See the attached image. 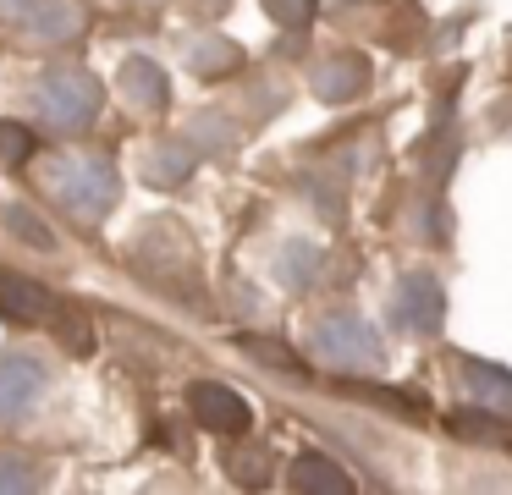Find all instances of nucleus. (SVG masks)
I'll use <instances>...</instances> for the list:
<instances>
[{
    "mask_svg": "<svg viewBox=\"0 0 512 495\" xmlns=\"http://www.w3.org/2000/svg\"><path fill=\"white\" fill-rule=\"evenodd\" d=\"M39 187H45L50 204H61L83 226L105 220L116 209V198H122V176H116V165L105 154H56L45 165V176H39Z\"/></svg>",
    "mask_w": 512,
    "mask_h": 495,
    "instance_id": "nucleus-1",
    "label": "nucleus"
},
{
    "mask_svg": "<svg viewBox=\"0 0 512 495\" xmlns=\"http://www.w3.org/2000/svg\"><path fill=\"white\" fill-rule=\"evenodd\" d=\"M100 77L94 72H78V66H56V72H45L34 83V110L39 121H45L50 132H61V138H72V132H89L94 121H100Z\"/></svg>",
    "mask_w": 512,
    "mask_h": 495,
    "instance_id": "nucleus-2",
    "label": "nucleus"
},
{
    "mask_svg": "<svg viewBox=\"0 0 512 495\" xmlns=\"http://www.w3.org/2000/svg\"><path fill=\"white\" fill-rule=\"evenodd\" d=\"M309 347H314V358H325L331 369H380V363H386V347H380L375 325H369L364 314H353V308L325 314L320 325H314Z\"/></svg>",
    "mask_w": 512,
    "mask_h": 495,
    "instance_id": "nucleus-3",
    "label": "nucleus"
},
{
    "mask_svg": "<svg viewBox=\"0 0 512 495\" xmlns=\"http://www.w3.org/2000/svg\"><path fill=\"white\" fill-rule=\"evenodd\" d=\"M45 396V363L34 352H0V424H23Z\"/></svg>",
    "mask_w": 512,
    "mask_h": 495,
    "instance_id": "nucleus-4",
    "label": "nucleus"
},
{
    "mask_svg": "<svg viewBox=\"0 0 512 495\" xmlns=\"http://www.w3.org/2000/svg\"><path fill=\"white\" fill-rule=\"evenodd\" d=\"M391 319L408 336H435L446 325V292L435 275H402L397 297H391Z\"/></svg>",
    "mask_w": 512,
    "mask_h": 495,
    "instance_id": "nucleus-5",
    "label": "nucleus"
},
{
    "mask_svg": "<svg viewBox=\"0 0 512 495\" xmlns=\"http://www.w3.org/2000/svg\"><path fill=\"white\" fill-rule=\"evenodd\" d=\"M188 413L199 418L210 435H248V424H254V407H248V396H237L232 385H221V380L188 385Z\"/></svg>",
    "mask_w": 512,
    "mask_h": 495,
    "instance_id": "nucleus-6",
    "label": "nucleus"
},
{
    "mask_svg": "<svg viewBox=\"0 0 512 495\" xmlns=\"http://www.w3.org/2000/svg\"><path fill=\"white\" fill-rule=\"evenodd\" d=\"M116 94H122L133 110H166L171 105L166 66H155L149 55H127L122 72H116Z\"/></svg>",
    "mask_w": 512,
    "mask_h": 495,
    "instance_id": "nucleus-7",
    "label": "nucleus"
},
{
    "mask_svg": "<svg viewBox=\"0 0 512 495\" xmlns=\"http://www.w3.org/2000/svg\"><path fill=\"white\" fill-rule=\"evenodd\" d=\"M314 94L325 99V105H347V99H358L369 88V66L358 61V55H331V61L314 66Z\"/></svg>",
    "mask_w": 512,
    "mask_h": 495,
    "instance_id": "nucleus-8",
    "label": "nucleus"
},
{
    "mask_svg": "<svg viewBox=\"0 0 512 495\" xmlns=\"http://www.w3.org/2000/svg\"><path fill=\"white\" fill-rule=\"evenodd\" d=\"M193 165H199V149L188 138H166L144 154V182L149 187H182L193 176Z\"/></svg>",
    "mask_w": 512,
    "mask_h": 495,
    "instance_id": "nucleus-9",
    "label": "nucleus"
},
{
    "mask_svg": "<svg viewBox=\"0 0 512 495\" xmlns=\"http://www.w3.org/2000/svg\"><path fill=\"white\" fill-rule=\"evenodd\" d=\"M287 484L303 490V495H347L353 490V479H347L331 457H320V451H303V457L287 468Z\"/></svg>",
    "mask_w": 512,
    "mask_h": 495,
    "instance_id": "nucleus-10",
    "label": "nucleus"
},
{
    "mask_svg": "<svg viewBox=\"0 0 512 495\" xmlns=\"http://www.w3.org/2000/svg\"><path fill=\"white\" fill-rule=\"evenodd\" d=\"M457 374H463V385H468V391H474L485 407L512 413V369L485 363V358H457Z\"/></svg>",
    "mask_w": 512,
    "mask_h": 495,
    "instance_id": "nucleus-11",
    "label": "nucleus"
},
{
    "mask_svg": "<svg viewBox=\"0 0 512 495\" xmlns=\"http://www.w3.org/2000/svg\"><path fill=\"white\" fill-rule=\"evenodd\" d=\"M50 314V292L17 270H0V319H39Z\"/></svg>",
    "mask_w": 512,
    "mask_h": 495,
    "instance_id": "nucleus-12",
    "label": "nucleus"
},
{
    "mask_svg": "<svg viewBox=\"0 0 512 495\" xmlns=\"http://www.w3.org/2000/svg\"><path fill=\"white\" fill-rule=\"evenodd\" d=\"M243 66V50H237L232 39H221V33H199V39L188 44V72L193 77H226Z\"/></svg>",
    "mask_w": 512,
    "mask_h": 495,
    "instance_id": "nucleus-13",
    "label": "nucleus"
},
{
    "mask_svg": "<svg viewBox=\"0 0 512 495\" xmlns=\"http://www.w3.org/2000/svg\"><path fill=\"white\" fill-rule=\"evenodd\" d=\"M452 435L457 440H474V446H507L512 424H507V418H496L490 407H457V413H452Z\"/></svg>",
    "mask_w": 512,
    "mask_h": 495,
    "instance_id": "nucleus-14",
    "label": "nucleus"
},
{
    "mask_svg": "<svg viewBox=\"0 0 512 495\" xmlns=\"http://www.w3.org/2000/svg\"><path fill=\"white\" fill-rule=\"evenodd\" d=\"M23 22H28V33H34V39H45V44H61V39H72V33H78V11H72L67 0H39Z\"/></svg>",
    "mask_w": 512,
    "mask_h": 495,
    "instance_id": "nucleus-15",
    "label": "nucleus"
},
{
    "mask_svg": "<svg viewBox=\"0 0 512 495\" xmlns=\"http://www.w3.org/2000/svg\"><path fill=\"white\" fill-rule=\"evenodd\" d=\"M0 226L12 231L17 242H28V248H39V253H56V231H50L45 220L34 215V209H23V204H6V209H0Z\"/></svg>",
    "mask_w": 512,
    "mask_h": 495,
    "instance_id": "nucleus-16",
    "label": "nucleus"
},
{
    "mask_svg": "<svg viewBox=\"0 0 512 495\" xmlns=\"http://www.w3.org/2000/svg\"><path fill=\"white\" fill-rule=\"evenodd\" d=\"M276 270H281V281L287 286H314V275H320V248L314 242H287L281 248V259H276Z\"/></svg>",
    "mask_w": 512,
    "mask_h": 495,
    "instance_id": "nucleus-17",
    "label": "nucleus"
},
{
    "mask_svg": "<svg viewBox=\"0 0 512 495\" xmlns=\"http://www.w3.org/2000/svg\"><path fill=\"white\" fill-rule=\"evenodd\" d=\"M188 143L199 154H221V149H232V143H237V127L226 116H215V110H204V116L188 121Z\"/></svg>",
    "mask_w": 512,
    "mask_h": 495,
    "instance_id": "nucleus-18",
    "label": "nucleus"
},
{
    "mask_svg": "<svg viewBox=\"0 0 512 495\" xmlns=\"http://www.w3.org/2000/svg\"><path fill=\"white\" fill-rule=\"evenodd\" d=\"M243 352H248V358H259V363H270V369H281V374H292V380H309L303 358H298L292 347H281V341H259V336H248V341H243Z\"/></svg>",
    "mask_w": 512,
    "mask_h": 495,
    "instance_id": "nucleus-19",
    "label": "nucleus"
},
{
    "mask_svg": "<svg viewBox=\"0 0 512 495\" xmlns=\"http://www.w3.org/2000/svg\"><path fill=\"white\" fill-rule=\"evenodd\" d=\"M347 396L375 402V407H391V413H402V418H419L424 413V402H413V396H402V391H386V385H347Z\"/></svg>",
    "mask_w": 512,
    "mask_h": 495,
    "instance_id": "nucleus-20",
    "label": "nucleus"
},
{
    "mask_svg": "<svg viewBox=\"0 0 512 495\" xmlns=\"http://www.w3.org/2000/svg\"><path fill=\"white\" fill-rule=\"evenodd\" d=\"M28 154H34V132H28L23 121H0V160L23 165Z\"/></svg>",
    "mask_w": 512,
    "mask_h": 495,
    "instance_id": "nucleus-21",
    "label": "nucleus"
},
{
    "mask_svg": "<svg viewBox=\"0 0 512 495\" xmlns=\"http://www.w3.org/2000/svg\"><path fill=\"white\" fill-rule=\"evenodd\" d=\"M270 22H281V28H309L314 11H320V0H265Z\"/></svg>",
    "mask_w": 512,
    "mask_h": 495,
    "instance_id": "nucleus-22",
    "label": "nucleus"
},
{
    "mask_svg": "<svg viewBox=\"0 0 512 495\" xmlns=\"http://www.w3.org/2000/svg\"><path fill=\"white\" fill-rule=\"evenodd\" d=\"M6 490H39V473L23 457H12V451H0V495Z\"/></svg>",
    "mask_w": 512,
    "mask_h": 495,
    "instance_id": "nucleus-23",
    "label": "nucleus"
},
{
    "mask_svg": "<svg viewBox=\"0 0 512 495\" xmlns=\"http://www.w3.org/2000/svg\"><path fill=\"white\" fill-rule=\"evenodd\" d=\"M226 473H232L237 484H265L270 479V457L265 451H237V457L226 462Z\"/></svg>",
    "mask_w": 512,
    "mask_h": 495,
    "instance_id": "nucleus-24",
    "label": "nucleus"
},
{
    "mask_svg": "<svg viewBox=\"0 0 512 495\" xmlns=\"http://www.w3.org/2000/svg\"><path fill=\"white\" fill-rule=\"evenodd\" d=\"M61 341H67L72 352H89L94 347V325L78 314V308H61Z\"/></svg>",
    "mask_w": 512,
    "mask_h": 495,
    "instance_id": "nucleus-25",
    "label": "nucleus"
},
{
    "mask_svg": "<svg viewBox=\"0 0 512 495\" xmlns=\"http://www.w3.org/2000/svg\"><path fill=\"white\" fill-rule=\"evenodd\" d=\"M39 0H0V22H23Z\"/></svg>",
    "mask_w": 512,
    "mask_h": 495,
    "instance_id": "nucleus-26",
    "label": "nucleus"
}]
</instances>
